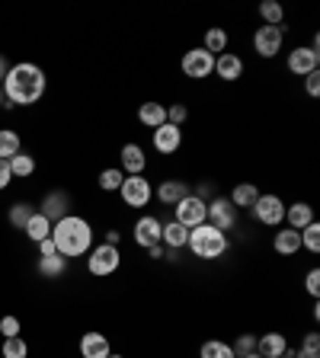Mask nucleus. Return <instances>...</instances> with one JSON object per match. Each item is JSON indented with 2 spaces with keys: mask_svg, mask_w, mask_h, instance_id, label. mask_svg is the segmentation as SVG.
Segmentation results:
<instances>
[{
  "mask_svg": "<svg viewBox=\"0 0 320 358\" xmlns=\"http://www.w3.org/2000/svg\"><path fill=\"white\" fill-rule=\"evenodd\" d=\"M228 42H231V36H228V32H224L221 26H211V29L205 32V45H202V48L218 58V55L228 52Z\"/></svg>",
  "mask_w": 320,
  "mask_h": 358,
  "instance_id": "a878e982",
  "label": "nucleus"
},
{
  "mask_svg": "<svg viewBox=\"0 0 320 358\" xmlns=\"http://www.w3.org/2000/svg\"><path fill=\"white\" fill-rule=\"evenodd\" d=\"M4 99H7V96H4V87H0V103H4Z\"/></svg>",
  "mask_w": 320,
  "mask_h": 358,
  "instance_id": "3c124183",
  "label": "nucleus"
},
{
  "mask_svg": "<svg viewBox=\"0 0 320 358\" xmlns=\"http://www.w3.org/2000/svg\"><path fill=\"white\" fill-rule=\"evenodd\" d=\"M311 221H317V217H314V205H307V201L285 205V227H291V231H305Z\"/></svg>",
  "mask_w": 320,
  "mask_h": 358,
  "instance_id": "dca6fc26",
  "label": "nucleus"
},
{
  "mask_svg": "<svg viewBox=\"0 0 320 358\" xmlns=\"http://www.w3.org/2000/svg\"><path fill=\"white\" fill-rule=\"evenodd\" d=\"M119 266H122V250L119 246L99 243V246H93V250L87 253V268H90V275H97V278L116 275Z\"/></svg>",
  "mask_w": 320,
  "mask_h": 358,
  "instance_id": "20e7f679",
  "label": "nucleus"
},
{
  "mask_svg": "<svg viewBox=\"0 0 320 358\" xmlns=\"http://www.w3.org/2000/svg\"><path fill=\"white\" fill-rule=\"evenodd\" d=\"M7 71H10V67H7V61H4V55H0V83H4V77H7Z\"/></svg>",
  "mask_w": 320,
  "mask_h": 358,
  "instance_id": "49530a36",
  "label": "nucleus"
},
{
  "mask_svg": "<svg viewBox=\"0 0 320 358\" xmlns=\"http://www.w3.org/2000/svg\"><path fill=\"white\" fill-rule=\"evenodd\" d=\"M4 96L10 99L13 106H32L45 96V87H48V77L39 64H29V61H22V64L10 67L7 77H4Z\"/></svg>",
  "mask_w": 320,
  "mask_h": 358,
  "instance_id": "f257e3e1",
  "label": "nucleus"
},
{
  "mask_svg": "<svg viewBox=\"0 0 320 358\" xmlns=\"http://www.w3.org/2000/svg\"><path fill=\"white\" fill-rule=\"evenodd\" d=\"M298 358H320V336L317 333H307L301 339V355Z\"/></svg>",
  "mask_w": 320,
  "mask_h": 358,
  "instance_id": "e433bc0d",
  "label": "nucleus"
},
{
  "mask_svg": "<svg viewBox=\"0 0 320 358\" xmlns=\"http://www.w3.org/2000/svg\"><path fill=\"white\" fill-rule=\"evenodd\" d=\"M160 231H164V221H160V217L141 215L134 221V243L141 246V250H148V246L160 243Z\"/></svg>",
  "mask_w": 320,
  "mask_h": 358,
  "instance_id": "9b49d317",
  "label": "nucleus"
},
{
  "mask_svg": "<svg viewBox=\"0 0 320 358\" xmlns=\"http://www.w3.org/2000/svg\"><path fill=\"white\" fill-rule=\"evenodd\" d=\"M36 215V211H32V205L29 201H13V205H10V211H7V221L13 224V227H26V224H29V217Z\"/></svg>",
  "mask_w": 320,
  "mask_h": 358,
  "instance_id": "c85d7f7f",
  "label": "nucleus"
},
{
  "mask_svg": "<svg viewBox=\"0 0 320 358\" xmlns=\"http://www.w3.org/2000/svg\"><path fill=\"white\" fill-rule=\"evenodd\" d=\"M272 250L279 256H295L301 253V231H291V227H276V237H272Z\"/></svg>",
  "mask_w": 320,
  "mask_h": 358,
  "instance_id": "a211bd4d",
  "label": "nucleus"
},
{
  "mask_svg": "<svg viewBox=\"0 0 320 358\" xmlns=\"http://www.w3.org/2000/svg\"><path fill=\"white\" fill-rule=\"evenodd\" d=\"M282 42H285V29L282 26H260L253 32V48L260 58H276L282 52Z\"/></svg>",
  "mask_w": 320,
  "mask_h": 358,
  "instance_id": "1a4fd4ad",
  "label": "nucleus"
},
{
  "mask_svg": "<svg viewBox=\"0 0 320 358\" xmlns=\"http://www.w3.org/2000/svg\"><path fill=\"white\" fill-rule=\"evenodd\" d=\"M215 74L221 77L224 83L240 80V77H244V58H240V55H234V52L218 55V58H215Z\"/></svg>",
  "mask_w": 320,
  "mask_h": 358,
  "instance_id": "2eb2a0df",
  "label": "nucleus"
},
{
  "mask_svg": "<svg viewBox=\"0 0 320 358\" xmlns=\"http://www.w3.org/2000/svg\"><path fill=\"white\" fill-rule=\"evenodd\" d=\"M160 243H164V250H170V253H179V250H186V243H189V231L176 221H167L164 231H160Z\"/></svg>",
  "mask_w": 320,
  "mask_h": 358,
  "instance_id": "6ab92c4d",
  "label": "nucleus"
},
{
  "mask_svg": "<svg viewBox=\"0 0 320 358\" xmlns=\"http://www.w3.org/2000/svg\"><path fill=\"white\" fill-rule=\"evenodd\" d=\"M122 179H125V173H122L119 166H109V170L99 173V189H103V192H119Z\"/></svg>",
  "mask_w": 320,
  "mask_h": 358,
  "instance_id": "473e14b6",
  "label": "nucleus"
},
{
  "mask_svg": "<svg viewBox=\"0 0 320 358\" xmlns=\"http://www.w3.org/2000/svg\"><path fill=\"white\" fill-rule=\"evenodd\" d=\"M55 253H58V250H55L52 237H48V240H42V243H39V256H55Z\"/></svg>",
  "mask_w": 320,
  "mask_h": 358,
  "instance_id": "37998d69",
  "label": "nucleus"
},
{
  "mask_svg": "<svg viewBox=\"0 0 320 358\" xmlns=\"http://www.w3.org/2000/svg\"><path fill=\"white\" fill-rule=\"evenodd\" d=\"M205 217H209V201L195 199L193 192H189L183 201H176V205H173V221L183 224L186 231H193V227L205 224Z\"/></svg>",
  "mask_w": 320,
  "mask_h": 358,
  "instance_id": "423d86ee",
  "label": "nucleus"
},
{
  "mask_svg": "<svg viewBox=\"0 0 320 358\" xmlns=\"http://www.w3.org/2000/svg\"><path fill=\"white\" fill-rule=\"evenodd\" d=\"M256 199H260V189H256L253 182H237V186L231 189V199L228 201H231L237 211H250L256 205Z\"/></svg>",
  "mask_w": 320,
  "mask_h": 358,
  "instance_id": "5701e85b",
  "label": "nucleus"
},
{
  "mask_svg": "<svg viewBox=\"0 0 320 358\" xmlns=\"http://www.w3.org/2000/svg\"><path fill=\"white\" fill-rule=\"evenodd\" d=\"M179 67H183V74L193 77V80H205V77L215 74V55H209L205 48H189V52L183 55V61H179Z\"/></svg>",
  "mask_w": 320,
  "mask_h": 358,
  "instance_id": "6e6552de",
  "label": "nucleus"
},
{
  "mask_svg": "<svg viewBox=\"0 0 320 358\" xmlns=\"http://www.w3.org/2000/svg\"><path fill=\"white\" fill-rule=\"evenodd\" d=\"M22 231H26V237H29L32 243H42V240L52 237V221H48L45 215H39V211H36V215L29 217V224H26Z\"/></svg>",
  "mask_w": 320,
  "mask_h": 358,
  "instance_id": "393cba45",
  "label": "nucleus"
},
{
  "mask_svg": "<svg viewBox=\"0 0 320 358\" xmlns=\"http://www.w3.org/2000/svg\"><path fill=\"white\" fill-rule=\"evenodd\" d=\"M148 256H151V259H164V256H167L164 243H154V246H148Z\"/></svg>",
  "mask_w": 320,
  "mask_h": 358,
  "instance_id": "c03bdc74",
  "label": "nucleus"
},
{
  "mask_svg": "<svg viewBox=\"0 0 320 358\" xmlns=\"http://www.w3.org/2000/svg\"><path fill=\"white\" fill-rule=\"evenodd\" d=\"M237 215L240 211L234 208L231 201L228 199H211L209 201V217H205V221L211 224V227H218V231H234V227H237Z\"/></svg>",
  "mask_w": 320,
  "mask_h": 358,
  "instance_id": "9d476101",
  "label": "nucleus"
},
{
  "mask_svg": "<svg viewBox=\"0 0 320 358\" xmlns=\"http://www.w3.org/2000/svg\"><path fill=\"white\" fill-rule=\"evenodd\" d=\"M0 355H4V358H26V355H29V345H26V339H22V336H13V339H4Z\"/></svg>",
  "mask_w": 320,
  "mask_h": 358,
  "instance_id": "2f4dec72",
  "label": "nucleus"
},
{
  "mask_svg": "<svg viewBox=\"0 0 320 358\" xmlns=\"http://www.w3.org/2000/svg\"><path fill=\"white\" fill-rule=\"evenodd\" d=\"M13 182V173H10V160H0V189H7Z\"/></svg>",
  "mask_w": 320,
  "mask_h": 358,
  "instance_id": "79ce46f5",
  "label": "nucleus"
},
{
  "mask_svg": "<svg viewBox=\"0 0 320 358\" xmlns=\"http://www.w3.org/2000/svg\"><path fill=\"white\" fill-rule=\"evenodd\" d=\"M119 192H122V201H125L128 208H148L151 199H154V186H151V179L144 176V173L141 176H125Z\"/></svg>",
  "mask_w": 320,
  "mask_h": 358,
  "instance_id": "39448f33",
  "label": "nucleus"
},
{
  "mask_svg": "<svg viewBox=\"0 0 320 358\" xmlns=\"http://www.w3.org/2000/svg\"><path fill=\"white\" fill-rule=\"evenodd\" d=\"M138 122H141L144 128H160L167 122V106L164 103H154V99L141 103V106H138Z\"/></svg>",
  "mask_w": 320,
  "mask_h": 358,
  "instance_id": "b1692460",
  "label": "nucleus"
},
{
  "mask_svg": "<svg viewBox=\"0 0 320 358\" xmlns=\"http://www.w3.org/2000/svg\"><path fill=\"white\" fill-rule=\"evenodd\" d=\"M305 288H307V294H311L314 301L320 298V268H311V272H307V278H305Z\"/></svg>",
  "mask_w": 320,
  "mask_h": 358,
  "instance_id": "58836bf2",
  "label": "nucleus"
},
{
  "mask_svg": "<svg viewBox=\"0 0 320 358\" xmlns=\"http://www.w3.org/2000/svg\"><path fill=\"white\" fill-rule=\"evenodd\" d=\"M317 64H320V52H314L311 45H298V48L288 55V71L295 77L314 74V71H317Z\"/></svg>",
  "mask_w": 320,
  "mask_h": 358,
  "instance_id": "f8f14e48",
  "label": "nucleus"
},
{
  "mask_svg": "<svg viewBox=\"0 0 320 358\" xmlns=\"http://www.w3.org/2000/svg\"><path fill=\"white\" fill-rule=\"evenodd\" d=\"M67 205H71V199H67V192H61V189H55V192L45 195L42 201V211L39 215H45L48 221H61V217H67Z\"/></svg>",
  "mask_w": 320,
  "mask_h": 358,
  "instance_id": "412c9836",
  "label": "nucleus"
},
{
  "mask_svg": "<svg viewBox=\"0 0 320 358\" xmlns=\"http://www.w3.org/2000/svg\"><path fill=\"white\" fill-rule=\"evenodd\" d=\"M260 16H263V26H282L285 20V10L279 0H263L260 3Z\"/></svg>",
  "mask_w": 320,
  "mask_h": 358,
  "instance_id": "cd10ccee",
  "label": "nucleus"
},
{
  "mask_svg": "<svg viewBox=\"0 0 320 358\" xmlns=\"http://www.w3.org/2000/svg\"><path fill=\"white\" fill-rule=\"evenodd\" d=\"M199 358H234L231 343H221V339H209V343H202Z\"/></svg>",
  "mask_w": 320,
  "mask_h": 358,
  "instance_id": "7c9ffc66",
  "label": "nucleus"
},
{
  "mask_svg": "<svg viewBox=\"0 0 320 358\" xmlns=\"http://www.w3.org/2000/svg\"><path fill=\"white\" fill-rule=\"evenodd\" d=\"M144 166H148V154H144L141 144H134V141L122 144V166L119 170L125 173V176H141Z\"/></svg>",
  "mask_w": 320,
  "mask_h": 358,
  "instance_id": "4468645a",
  "label": "nucleus"
},
{
  "mask_svg": "<svg viewBox=\"0 0 320 358\" xmlns=\"http://www.w3.org/2000/svg\"><path fill=\"white\" fill-rule=\"evenodd\" d=\"M109 358H125V355H116V352H109Z\"/></svg>",
  "mask_w": 320,
  "mask_h": 358,
  "instance_id": "8fccbe9b",
  "label": "nucleus"
},
{
  "mask_svg": "<svg viewBox=\"0 0 320 358\" xmlns=\"http://www.w3.org/2000/svg\"><path fill=\"white\" fill-rule=\"evenodd\" d=\"M112 345L103 333H83L81 336V355L83 358H109Z\"/></svg>",
  "mask_w": 320,
  "mask_h": 358,
  "instance_id": "4be33fe9",
  "label": "nucleus"
},
{
  "mask_svg": "<svg viewBox=\"0 0 320 358\" xmlns=\"http://www.w3.org/2000/svg\"><path fill=\"white\" fill-rule=\"evenodd\" d=\"M244 358H263V355H260V352H250V355H244Z\"/></svg>",
  "mask_w": 320,
  "mask_h": 358,
  "instance_id": "de8ad7c7",
  "label": "nucleus"
},
{
  "mask_svg": "<svg viewBox=\"0 0 320 358\" xmlns=\"http://www.w3.org/2000/svg\"><path fill=\"white\" fill-rule=\"evenodd\" d=\"M20 150H22L20 134L10 131V128H4V131H0V160H13Z\"/></svg>",
  "mask_w": 320,
  "mask_h": 358,
  "instance_id": "bb28decb",
  "label": "nucleus"
},
{
  "mask_svg": "<svg viewBox=\"0 0 320 358\" xmlns=\"http://www.w3.org/2000/svg\"><path fill=\"white\" fill-rule=\"evenodd\" d=\"M305 90H307V96H317V93H320V74H317V71H314V74H307L305 77Z\"/></svg>",
  "mask_w": 320,
  "mask_h": 358,
  "instance_id": "a19ab883",
  "label": "nucleus"
},
{
  "mask_svg": "<svg viewBox=\"0 0 320 358\" xmlns=\"http://www.w3.org/2000/svg\"><path fill=\"white\" fill-rule=\"evenodd\" d=\"M256 352L263 358H279L288 352V339H285V333H263L256 336Z\"/></svg>",
  "mask_w": 320,
  "mask_h": 358,
  "instance_id": "aec40b11",
  "label": "nucleus"
},
{
  "mask_svg": "<svg viewBox=\"0 0 320 358\" xmlns=\"http://www.w3.org/2000/svg\"><path fill=\"white\" fill-rule=\"evenodd\" d=\"M52 243L58 250V256H64V259L87 256L93 250V227H90L87 217L67 215L52 224Z\"/></svg>",
  "mask_w": 320,
  "mask_h": 358,
  "instance_id": "f03ea898",
  "label": "nucleus"
},
{
  "mask_svg": "<svg viewBox=\"0 0 320 358\" xmlns=\"http://www.w3.org/2000/svg\"><path fill=\"white\" fill-rule=\"evenodd\" d=\"M64 268H67V259L64 256H42L39 259V272H42L45 278H58V275H64Z\"/></svg>",
  "mask_w": 320,
  "mask_h": 358,
  "instance_id": "c756f323",
  "label": "nucleus"
},
{
  "mask_svg": "<svg viewBox=\"0 0 320 358\" xmlns=\"http://www.w3.org/2000/svg\"><path fill=\"white\" fill-rule=\"evenodd\" d=\"M301 250H307V253H320V224L311 221L301 231Z\"/></svg>",
  "mask_w": 320,
  "mask_h": 358,
  "instance_id": "72a5a7b5",
  "label": "nucleus"
},
{
  "mask_svg": "<svg viewBox=\"0 0 320 358\" xmlns=\"http://www.w3.org/2000/svg\"><path fill=\"white\" fill-rule=\"evenodd\" d=\"M193 192V189L186 186V182H183V179H164V182H160V186L154 189V195L157 199H160V205H176V201H183L186 199V195Z\"/></svg>",
  "mask_w": 320,
  "mask_h": 358,
  "instance_id": "f3484780",
  "label": "nucleus"
},
{
  "mask_svg": "<svg viewBox=\"0 0 320 358\" xmlns=\"http://www.w3.org/2000/svg\"><path fill=\"white\" fill-rule=\"evenodd\" d=\"M10 173H13V176H32V173H36V160H32V154H16L13 160H10Z\"/></svg>",
  "mask_w": 320,
  "mask_h": 358,
  "instance_id": "f704fd0d",
  "label": "nucleus"
},
{
  "mask_svg": "<svg viewBox=\"0 0 320 358\" xmlns=\"http://www.w3.org/2000/svg\"><path fill=\"white\" fill-rule=\"evenodd\" d=\"M0 333H4V339H13V336H20V320L7 313V317L0 320Z\"/></svg>",
  "mask_w": 320,
  "mask_h": 358,
  "instance_id": "ea45409f",
  "label": "nucleus"
},
{
  "mask_svg": "<svg viewBox=\"0 0 320 358\" xmlns=\"http://www.w3.org/2000/svg\"><path fill=\"white\" fill-rule=\"evenodd\" d=\"M151 144H154L157 154H176L179 144H183V128L164 122L160 128H154V134H151Z\"/></svg>",
  "mask_w": 320,
  "mask_h": 358,
  "instance_id": "ddd939ff",
  "label": "nucleus"
},
{
  "mask_svg": "<svg viewBox=\"0 0 320 358\" xmlns=\"http://www.w3.org/2000/svg\"><path fill=\"white\" fill-rule=\"evenodd\" d=\"M189 119V109L183 103H173V106H167V122L170 125H176V128H183V122Z\"/></svg>",
  "mask_w": 320,
  "mask_h": 358,
  "instance_id": "4c0bfd02",
  "label": "nucleus"
},
{
  "mask_svg": "<svg viewBox=\"0 0 320 358\" xmlns=\"http://www.w3.org/2000/svg\"><path fill=\"white\" fill-rule=\"evenodd\" d=\"M250 211H253V217L263 227H282L285 224V201L276 192H269V195L260 192V199H256V205Z\"/></svg>",
  "mask_w": 320,
  "mask_h": 358,
  "instance_id": "0eeeda50",
  "label": "nucleus"
},
{
  "mask_svg": "<svg viewBox=\"0 0 320 358\" xmlns=\"http://www.w3.org/2000/svg\"><path fill=\"white\" fill-rule=\"evenodd\" d=\"M279 358H298V355H291V352H285V355H279Z\"/></svg>",
  "mask_w": 320,
  "mask_h": 358,
  "instance_id": "09e8293b",
  "label": "nucleus"
},
{
  "mask_svg": "<svg viewBox=\"0 0 320 358\" xmlns=\"http://www.w3.org/2000/svg\"><path fill=\"white\" fill-rule=\"evenodd\" d=\"M119 240H122L119 231H106V243H109V246H119Z\"/></svg>",
  "mask_w": 320,
  "mask_h": 358,
  "instance_id": "a18cd8bd",
  "label": "nucleus"
},
{
  "mask_svg": "<svg viewBox=\"0 0 320 358\" xmlns=\"http://www.w3.org/2000/svg\"><path fill=\"white\" fill-rule=\"evenodd\" d=\"M189 250H193V256H199V259H218V256L228 253V246H231V240H228V234L218 231V227H211L209 221L199 224V227H193L189 231Z\"/></svg>",
  "mask_w": 320,
  "mask_h": 358,
  "instance_id": "7ed1b4c3",
  "label": "nucleus"
},
{
  "mask_svg": "<svg viewBox=\"0 0 320 358\" xmlns=\"http://www.w3.org/2000/svg\"><path fill=\"white\" fill-rule=\"evenodd\" d=\"M231 352H234V358H244V355H250V352H256V336L253 333H240L231 343Z\"/></svg>",
  "mask_w": 320,
  "mask_h": 358,
  "instance_id": "c9c22d12",
  "label": "nucleus"
}]
</instances>
